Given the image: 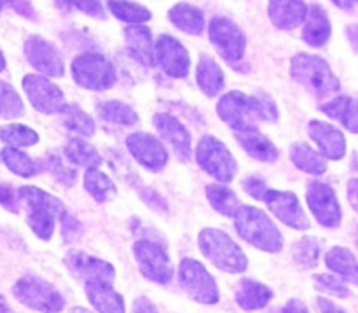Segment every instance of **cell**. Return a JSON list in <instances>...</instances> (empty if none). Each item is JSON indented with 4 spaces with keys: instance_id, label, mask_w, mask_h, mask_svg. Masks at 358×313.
<instances>
[{
    "instance_id": "obj_13",
    "label": "cell",
    "mask_w": 358,
    "mask_h": 313,
    "mask_svg": "<svg viewBox=\"0 0 358 313\" xmlns=\"http://www.w3.org/2000/svg\"><path fill=\"white\" fill-rule=\"evenodd\" d=\"M21 84H23V91L27 93L28 100L34 105L35 111L51 116L59 114L62 109L65 107V95L48 77L28 74L23 77Z\"/></svg>"
},
{
    "instance_id": "obj_9",
    "label": "cell",
    "mask_w": 358,
    "mask_h": 313,
    "mask_svg": "<svg viewBox=\"0 0 358 313\" xmlns=\"http://www.w3.org/2000/svg\"><path fill=\"white\" fill-rule=\"evenodd\" d=\"M178 282L180 287L196 301L201 305L219 303L220 293L215 279L208 273V270L199 261L191 258H184L178 266Z\"/></svg>"
},
{
    "instance_id": "obj_38",
    "label": "cell",
    "mask_w": 358,
    "mask_h": 313,
    "mask_svg": "<svg viewBox=\"0 0 358 313\" xmlns=\"http://www.w3.org/2000/svg\"><path fill=\"white\" fill-rule=\"evenodd\" d=\"M320 240L315 237H304L292 247V259L299 268L311 270L318 265L320 256Z\"/></svg>"
},
{
    "instance_id": "obj_45",
    "label": "cell",
    "mask_w": 358,
    "mask_h": 313,
    "mask_svg": "<svg viewBox=\"0 0 358 313\" xmlns=\"http://www.w3.org/2000/svg\"><path fill=\"white\" fill-rule=\"evenodd\" d=\"M59 221H62V230H63V238H65L66 242H72L76 240V238L80 237V224L79 221L76 219V217L70 216L69 212H63L62 216H59Z\"/></svg>"
},
{
    "instance_id": "obj_29",
    "label": "cell",
    "mask_w": 358,
    "mask_h": 313,
    "mask_svg": "<svg viewBox=\"0 0 358 313\" xmlns=\"http://www.w3.org/2000/svg\"><path fill=\"white\" fill-rule=\"evenodd\" d=\"M357 100L348 95H341V97H336L334 100H331L329 104H324L320 107V111L325 116L332 119H338L343 126H345L348 132L357 133L358 132V116H357Z\"/></svg>"
},
{
    "instance_id": "obj_56",
    "label": "cell",
    "mask_w": 358,
    "mask_h": 313,
    "mask_svg": "<svg viewBox=\"0 0 358 313\" xmlns=\"http://www.w3.org/2000/svg\"><path fill=\"white\" fill-rule=\"evenodd\" d=\"M3 69H6V58H3L2 51H0V72H2Z\"/></svg>"
},
{
    "instance_id": "obj_6",
    "label": "cell",
    "mask_w": 358,
    "mask_h": 313,
    "mask_svg": "<svg viewBox=\"0 0 358 313\" xmlns=\"http://www.w3.org/2000/svg\"><path fill=\"white\" fill-rule=\"evenodd\" d=\"M70 72L80 88L91 91L110 90L117 81V72L110 60L93 51L76 56Z\"/></svg>"
},
{
    "instance_id": "obj_50",
    "label": "cell",
    "mask_w": 358,
    "mask_h": 313,
    "mask_svg": "<svg viewBox=\"0 0 358 313\" xmlns=\"http://www.w3.org/2000/svg\"><path fill=\"white\" fill-rule=\"evenodd\" d=\"M282 313H310L306 305L299 300H289L285 307L282 308Z\"/></svg>"
},
{
    "instance_id": "obj_7",
    "label": "cell",
    "mask_w": 358,
    "mask_h": 313,
    "mask_svg": "<svg viewBox=\"0 0 358 313\" xmlns=\"http://www.w3.org/2000/svg\"><path fill=\"white\" fill-rule=\"evenodd\" d=\"M13 294L21 305L42 313H59L65 308V298L52 284L37 275H24L14 284Z\"/></svg>"
},
{
    "instance_id": "obj_14",
    "label": "cell",
    "mask_w": 358,
    "mask_h": 313,
    "mask_svg": "<svg viewBox=\"0 0 358 313\" xmlns=\"http://www.w3.org/2000/svg\"><path fill=\"white\" fill-rule=\"evenodd\" d=\"M65 265L77 280L87 284H108L112 286L115 279V270L110 263L100 258L86 254L83 251H69L65 256Z\"/></svg>"
},
{
    "instance_id": "obj_1",
    "label": "cell",
    "mask_w": 358,
    "mask_h": 313,
    "mask_svg": "<svg viewBox=\"0 0 358 313\" xmlns=\"http://www.w3.org/2000/svg\"><path fill=\"white\" fill-rule=\"evenodd\" d=\"M217 114L233 132L257 128L259 123L278 119L276 104L266 95H245L241 91L226 93L217 104Z\"/></svg>"
},
{
    "instance_id": "obj_41",
    "label": "cell",
    "mask_w": 358,
    "mask_h": 313,
    "mask_svg": "<svg viewBox=\"0 0 358 313\" xmlns=\"http://www.w3.org/2000/svg\"><path fill=\"white\" fill-rule=\"evenodd\" d=\"M24 114V105L17 91L9 83L0 81V118L16 119Z\"/></svg>"
},
{
    "instance_id": "obj_34",
    "label": "cell",
    "mask_w": 358,
    "mask_h": 313,
    "mask_svg": "<svg viewBox=\"0 0 358 313\" xmlns=\"http://www.w3.org/2000/svg\"><path fill=\"white\" fill-rule=\"evenodd\" d=\"M205 193L213 210H217L220 216L231 217V219H233L234 212H236L241 205L240 198H238L236 193H234L233 189H229L227 186L222 184H208L205 188Z\"/></svg>"
},
{
    "instance_id": "obj_16",
    "label": "cell",
    "mask_w": 358,
    "mask_h": 313,
    "mask_svg": "<svg viewBox=\"0 0 358 313\" xmlns=\"http://www.w3.org/2000/svg\"><path fill=\"white\" fill-rule=\"evenodd\" d=\"M154 63H157L166 76L184 79L189 76L191 56L180 41L164 34L154 44Z\"/></svg>"
},
{
    "instance_id": "obj_2",
    "label": "cell",
    "mask_w": 358,
    "mask_h": 313,
    "mask_svg": "<svg viewBox=\"0 0 358 313\" xmlns=\"http://www.w3.org/2000/svg\"><path fill=\"white\" fill-rule=\"evenodd\" d=\"M234 228L247 244L259 251L278 254L283 249V237L264 210L252 205H240L234 212Z\"/></svg>"
},
{
    "instance_id": "obj_49",
    "label": "cell",
    "mask_w": 358,
    "mask_h": 313,
    "mask_svg": "<svg viewBox=\"0 0 358 313\" xmlns=\"http://www.w3.org/2000/svg\"><path fill=\"white\" fill-rule=\"evenodd\" d=\"M317 305H318V310H320V313H346L341 307H338L336 303H332L331 300H325V298H318Z\"/></svg>"
},
{
    "instance_id": "obj_33",
    "label": "cell",
    "mask_w": 358,
    "mask_h": 313,
    "mask_svg": "<svg viewBox=\"0 0 358 313\" xmlns=\"http://www.w3.org/2000/svg\"><path fill=\"white\" fill-rule=\"evenodd\" d=\"M84 189L93 196L98 203H107L115 198L117 195V188H115L114 181L108 177L107 174L100 172L98 168H90L84 174Z\"/></svg>"
},
{
    "instance_id": "obj_30",
    "label": "cell",
    "mask_w": 358,
    "mask_h": 313,
    "mask_svg": "<svg viewBox=\"0 0 358 313\" xmlns=\"http://www.w3.org/2000/svg\"><path fill=\"white\" fill-rule=\"evenodd\" d=\"M290 160L299 168L301 172H306L310 175H324L327 172V161L320 153L308 146L303 140H297L290 147Z\"/></svg>"
},
{
    "instance_id": "obj_17",
    "label": "cell",
    "mask_w": 358,
    "mask_h": 313,
    "mask_svg": "<svg viewBox=\"0 0 358 313\" xmlns=\"http://www.w3.org/2000/svg\"><path fill=\"white\" fill-rule=\"evenodd\" d=\"M262 202L268 209L275 214L276 219L282 221L289 228L297 231L310 230V219L301 205L299 198L292 191H278V189H268Z\"/></svg>"
},
{
    "instance_id": "obj_21",
    "label": "cell",
    "mask_w": 358,
    "mask_h": 313,
    "mask_svg": "<svg viewBox=\"0 0 358 313\" xmlns=\"http://www.w3.org/2000/svg\"><path fill=\"white\" fill-rule=\"evenodd\" d=\"M331 35L332 25L325 9L322 6H318V4H311L308 7L306 20H304L303 41L306 44L313 46V48H320V46L327 44Z\"/></svg>"
},
{
    "instance_id": "obj_37",
    "label": "cell",
    "mask_w": 358,
    "mask_h": 313,
    "mask_svg": "<svg viewBox=\"0 0 358 313\" xmlns=\"http://www.w3.org/2000/svg\"><path fill=\"white\" fill-rule=\"evenodd\" d=\"M62 123L66 130L80 137H93L94 135V121L87 112H84L79 105L65 104V107L59 112Z\"/></svg>"
},
{
    "instance_id": "obj_42",
    "label": "cell",
    "mask_w": 358,
    "mask_h": 313,
    "mask_svg": "<svg viewBox=\"0 0 358 313\" xmlns=\"http://www.w3.org/2000/svg\"><path fill=\"white\" fill-rule=\"evenodd\" d=\"M42 168H45V170L52 175V179H55L56 182H59L62 186H65V188H70L72 184H76L77 172L73 170L72 167L63 163L59 154L49 153L48 156H45V160L42 161Z\"/></svg>"
},
{
    "instance_id": "obj_31",
    "label": "cell",
    "mask_w": 358,
    "mask_h": 313,
    "mask_svg": "<svg viewBox=\"0 0 358 313\" xmlns=\"http://www.w3.org/2000/svg\"><path fill=\"white\" fill-rule=\"evenodd\" d=\"M325 265L338 273L341 279L346 282L357 284L358 280V268H357V258L350 249L346 247H332L331 251L325 254Z\"/></svg>"
},
{
    "instance_id": "obj_20",
    "label": "cell",
    "mask_w": 358,
    "mask_h": 313,
    "mask_svg": "<svg viewBox=\"0 0 358 313\" xmlns=\"http://www.w3.org/2000/svg\"><path fill=\"white\" fill-rule=\"evenodd\" d=\"M308 133H310L311 140L317 144L320 153L324 154L327 160L339 161L345 158L346 154V139L343 135L341 130L336 126L329 125L325 121H318V119H311L308 125Z\"/></svg>"
},
{
    "instance_id": "obj_39",
    "label": "cell",
    "mask_w": 358,
    "mask_h": 313,
    "mask_svg": "<svg viewBox=\"0 0 358 313\" xmlns=\"http://www.w3.org/2000/svg\"><path fill=\"white\" fill-rule=\"evenodd\" d=\"M0 140L7 146L14 147H31L38 142V133L24 125H3L0 126Z\"/></svg>"
},
{
    "instance_id": "obj_3",
    "label": "cell",
    "mask_w": 358,
    "mask_h": 313,
    "mask_svg": "<svg viewBox=\"0 0 358 313\" xmlns=\"http://www.w3.org/2000/svg\"><path fill=\"white\" fill-rule=\"evenodd\" d=\"M16 193L17 200L27 207V224L34 231L35 237L44 242L51 240L55 233L56 217H59L66 210L62 200L35 186H23Z\"/></svg>"
},
{
    "instance_id": "obj_55",
    "label": "cell",
    "mask_w": 358,
    "mask_h": 313,
    "mask_svg": "<svg viewBox=\"0 0 358 313\" xmlns=\"http://www.w3.org/2000/svg\"><path fill=\"white\" fill-rule=\"evenodd\" d=\"M70 313H93V312L86 310V308H79V307H76V308H72V312H70Z\"/></svg>"
},
{
    "instance_id": "obj_10",
    "label": "cell",
    "mask_w": 358,
    "mask_h": 313,
    "mask_svg": "<svg viewBox=\"0 0 358 313\" xmlns=\"http://www.w3.org/2000/svg\"><path fill=\"white\" fill-rule=\"evenodd\" d=\"M133 256H135L138 268L145 279L156 284H168L173 279V263L166 249L150 238L136 240L133 244Z\"/></svg>"
},
{
    "instance_id": "obj_24",
    "label": "cell",
    "mask_w": 358,
    "mask_h": 313,
    "mask_svg": "<svg viewBox=\"0 0 358 313\" xmlns=\"http://www.w3.org/2000/svg\"><path fill=\"white\" fill-rule=\"evenodd\" d=\"M273 298H275L273 289H269L266 284L257 282V280L241 279L236 286V303L247 312L261 310V308L268 307Z\"/></svg>"
},
{
    "instance_id": "obj_27",
    "label": "cell",
    "mask_w": 358,
    "mask_h": 313,
    "mask_svg": "<svg viewBox=\"0 0 358 313\" xmlns=\"http://www.w3.org/2000/svg\"><path fill=\"white\" fill-rule=\"evenodd\" d=\"M86 296L98 313H126L124 300L108 284H87Z\"/></svg>"
},
{
    "instance_id": "obj_57",
    "label": "cell",
    "mask_w": 358,
    "mask_h": 313,
    "mask_svg": "<svg viewBox=\"0 0 358 313\" xmlns=\"http://www.w3.org/2000/svg\"><path fill=\"white\" fill-rule=\"evenodd\" d=\"M6 6V2H0V13H2V7Z\"/></svg>"
},
{
    "instance_id": "obj_52",
    "label": "cell",
    "mask_w": 358,
    "mask_h": 313,
    "mask_svg": "<svg viewBox=\"0 0 358 313\" xmlns=\"http://www.w3.org/2000/svg\"><path fill=\"white\" fill-rule=\"evenodd\" d=\"M10 6L17 7L16 11L20 14H24V16H34V11H31L30 4H27V2H13V4H10Z\"/></svg>"
},
{
    "instance_id": "obj_11",
    "label": "cell",
    "mask_w": 358,
    "mask_h": 313,
    "mask_svg": "<svg viewBox=\"0 0 358 313\" xmlns=\"http://www.w3.org/2000/svg\"><path fill=\"white\" fill-rule=\"evenodd\" d=\"M208 37L226 62L236 63L243 58L245 49H247V37L243 30L229 18H213L208 25Z\"/></svg>"
},
{
    "instance_id": "obj_4",
    "label": "cell",
    "mask_w": 358,
    "mask_h": 313,
    "mask_svg": "<svg viewBox=\"0 0 358 313\" xmlns=\"http://www.w3.org/2000/svg\"><path fill=\"white\" fill-rule=\"evenodd\" d=\"M201 254L215 268L226 273H243L248 266V258L240 245L227 233L217 228H205L198 235Z\"/></svg>"
},
{
    "instance_id": "obj_28",
    "label": "cell",
    "mask_w": 358,
    "mask_h": 313,
    "mask_svg": "<svg viewBox=\"0 0 358 313\" xmlns=\"http://www.w3.org/2000/svg\"><path fill=\"white\" fill-rule=\"evenodd\" d=\"M168 18L178 30L189 35H201L205 30V14L191 4L180 2L173 6L168 13Z\"/></svg>"
},
{
    "instance_id": "obj_48",
    "label": "cell",
    "mask_w": 358,
    "mask_h": 313,
    "mask_svg": "<svg viewBox=\"0 0 358 313\" xmlns=\"http://www.w3.org/2000/svg\"><path fill=\"white\" fill-rule=\"evenodd\" d=\"M131 313H159V312H157L156 305H154L149 298L140 296L133 301Z\"/></svg>"
},
{
    "instance_id": "obj_18",
    "label": "cell",
    "mask_w": 358,
    "mask_h": 313,
    "mask_svg": "<svg viewBox=\"0 0 358 313\" xmlns=\"http://www.w3.org/2000/svg\"><path fill=\"white\" fill-rule=\"evenodd\" d=\"M126 147L129 154L135 158L138 165H142L149 172H161L168 163V151L163 142L154 135L145 132H136L126 137Z\"/></svg>"
},
{
    "instance_id": "obj_25",
    "label": "cell",
    "mask_w": 358,
    "mask_h": 313,
    "mask_svg": "<svg viewBox=\"0 0 358 313\" xmlns=\"http://www.w3.org/2000/svg\"><path fill=\"white\" fill-rule=\"evenodd\" d=\"M126 35V46H128L129 53L133 58L143 67H154V46H152V34L143 25H135V27H128L124 30Z\"/></svg>"
},
{
    "instance_id": "obj_54",
    "label": "cell",
    "mask_w": 358,
    "mask_h": 313,
    "mask_svg": "<svg viewBox=\"0 0 358 313\" xmlns=\"http://www.w3.org/2000/svg\"><path fill=\"white\" fill-rule=\"evenodd\" d=\"M334 4L338 7H343V9H345V7H355V2H339V0H336Z\"/></svg>"
},
{
    "instance_id": "obj_22",
    "label": "cell",
    "mask_w": 358,
    "mask_h": 313,
    "mask_svg": "<svg viewBox=\"0 0 358 313\" xmlns=\"http://www.w3.org/2000/svg\"><path fill=\"white\" fill-rule=\"evenodd\" d=\"M268 7L273 25L280 30H294L306 20L308 6L299 0H275Z\"/></svg>"
},
{
    "instance_id": "obj_51",
    "label": "cell",
    "mask_w": 358,
    "mask_h": 313,
    "mask_svg": "<svg viewBox=\"0 0 358 313\" xmlns=\"http://www.w3.org/2000/svg\"><path fill=\"white\" fill-rule=\"evenodd\" d=\"M357 191H358V181L357 179H352L348 182V200H350V205H352L353 210H357Z\"/></svg>"
},
{
    "instance_id": "obj_40",
    "label": "cell",
    "mask_w": 358,
    "mask_h": 313,
    "mask_svg": "<svg viewBox=\"0 0 358 313\" xmlns=\"http://www.w3.org/2000/svg\"><path fill=\"white\" fill-rule=\"evenodd\" d=\"M107 7L110 9V13L114 14L117 20H121L122 23H128L129 27H135V25L145 23L152 18L150 11L147 7L140 6V4L133 2H108Z\"/></svg>"
},
{
    "instance_id": "obj_19",
    "label": "cell",
    "mask_w": 358,
    "mask_h": 313,
    "mask_svg": "<svg viewBox=\"0 0 358 313\" xmlns=\"http://www.w3.org/2000/svg\"><path fill=\"white\" fill-rule=\"evenodd\" d=\"M152 123L157 133L173 147L175 154L182 161L191 160V133H189V130L175 116L168 114V112H157V114H154Z\"/></svg>"
},
{
    "instance_id": "obj_8",
    "label": "cell",
    "mask_w": 358,
    "mask_h": 313,
    "mask_svg": "<svg viewBox=\"0 0 358 313\" xmlns=\"http://www.w3.org/2000/svg\"><path fill=\"white\" fill-rule=\"evenodd\" d=\"M196 160L206 174L219 181V184H229L236 177V160L226 144L220 142L215 137H201L196 147Z\"/></svg>"
},
{
    "instance_id": "obj_15",
    "label": "cell",
    "mask_w": 358,
    "mask_h": 313,
    "mask_svg": "<svg viewBox=\"0 0 358 313\" xmlns=\"http://www.w3.org/2000/svg\"><path fill=\"white\" fill-rule=\"evenodd\" d=\"M24 56L35 70L49 77L65 76V60L62 51L42 35H30L24 42Z\"/></svg>"
},
{
    "instance_id": "obj_36",
    "label": "cell",
    "mask_w": 358,
    "mask_h": 313,
    "mask_svg": "<svg viewBox=\"0 0 358 313\" xmlns=\"http://www.w3.org/2000/svg\"><path fill=\"white\" fill-rule=\"evenodd\" d=\"M0 156H2V161L6 163V167L9 168L13 174L20 175V177L30 179L44 170V168H42V161L31 160L27 153H23V151L20 149L6 147Z\"/></svg>"
},
{
    "instance_id": "obj_53",
    "label": "cell",
    "mask_w": 358,
    "mask_h": 313,
    "mask_svg": "<svg viewBox=\"0 0 358 313\" xmlns=\"http://www.w3.org/2000/svg\"><path fill=\"white\" fill-rule=\"evenodd\" d=\"M0 313H14L3 296H0Z\"/></svg>"
},
{
    "instance_id": "obj_26",
    "label": "cell",
    "mask_w": 358,
    "mask_h": 313,
    "mask_svg": "<svg viewBox=\"0 0 358 313\" xmlns=\"http://www.w3.org/2000/svg\"><path fill=\"white\" fill-rule=\"evenodd\" d=\"M196 83H198L199 90L210 98L217 97L224 90V84H226L224 72L219 67V63L213 60V56H199L198 69H196Z\"/></svg>"
},
{
    "instance_id": "obj_46",
    "label": "cell",
    "mask_w": 358,
    "mask_h": 313,
    "mask_svg": "<svg viewBox=\"0 0 358 313\" xmlns=\"http://www.w3.org/2000/svg\"><path fill=\"white\" fill-rule=\"evenodd\" d=\"M17 202H20L17 200V193L9 184H0V205L6 210H9V212L17 214L20 212Z\"/></svg>"
},
{
    "instance_id": "obj_47",
    "label": "cell",
    "mask_w": 358,
    "mask_h": 313,
    "mask_svg": "<svg viewBox=\"0 0 358 313\" xmlns=\"http://www.w3.org/2000/svg\"><path fill=\"white\" fill-rule=\"evenodd\" d=\"M69 6L77 7L79 11L86 13L87 16L98 18V20H103L105 18V11L101 7L100 2H91V0H80V2H69Z\"/></svg>"
},
{
    "instance_id": "obj_5",
    "label": "cell",
    "mask_w": 358,
    "mask_h": 313,
    "mask_svg": "<svg viewBox=\"0 0 358 313\" xmlns=\"http://www.w3.org/2000/svg\"><path fill=\"white\" fill-rule=\"evenodd\" d=\"M290 74L297 83L306 86L317 97H325L341 90L339 79L334 76L329 63L324 58L315 55L301 53L290 62Z\"/></svg>"
},
{
    "instance_id": "obj_23",
    "label": "cell",
    "mask_w": 358,
    "mask_h": 313,
    "mask_svg": "<svg viewBox=\"0 0 358 313\" xmlns=\"http://www.w3.org/2000/svg\"><path fill=\"white\" fill-rule=\"evenodd\" d=\"M238 144L247 151L252 158L257 161H264V163H273L278 160L280 153L278 147L271 142L266 135H262L257 128L241 130V132H234Z\"/></svg>"
},
{
    "instance_id": "obj_44",
    "label": "cell",
    "mask_w": 358,
    "mask_h": 313,
    "mask_svg": "<svg viewBox=\"0 0 358 313\" xmlns=\"http://www.w3.org/2000/svg\"><path fill=\"white\" fill-rule=\"evenodd\" d=\"M243 189L248 193V195L252 196L254 200H257V202H262L266 196V193H268V186H266L264 179L257 177V175H252V177H247L243 181Z\"/></svg>"
},
{
    "instance_id": "obj_43",
    "label": "cell",
    "mask_w": 358,
    "mask_h": 313,
    "mask_svg": "<svg viewBox=\"0 0 358 313\" xmlns=\"http://www.w3.org/2000/svg\"><path fill=\"white\" fill-rule=\"evenodd\" d=\"M315 287L322 293H327L331 296H338V298H350L352 296V291L348 289L343 280H339L338 277L334 275H327V273H320V275L315 277Z\"/></svg>"
},
{
    "instance_id": "obj_12",
    "label": "cell",
    "mask_w": 358,
    "mask_h": 313,
    "mask_svg": "<svg viewBox=\"0 0 358 313\" xmlns=\"http://www.w3.org/2000/svg\"><path fill=\"white\" fill-rule=\"evenodd\" d=\"M306 202L311 214L315 216V219L324 228L334 230V228H338L341 224V205H339L338 196H336L334 189L331 186L318 181L308 182Z\"/></svg>"
},
{
    "instance_id": "obj_32",
    "label": "cell",
    "mask_w": 358,
    "mask_h": 313,
    "mask_svg": "<svg viewBox=\"0 0 358 313\" xmlns=\"http://www.w3.org/2000/svg\"><path fill=\"white\" fill-rule=\"evenodd\" d=\"M63 154H65V158L70 163L77 165V167H84L86 170L98 168L103 163L101 154L91 144H87L83 139H70L66 142L65 149H63Z\"/></svg>"
},
{
    "instance_id": "obj_35",
    "label": "cell",
    "mask_w": 358,
    "mask_h": 313,
    "mask_svg": "<svg viewBox=\"0 0 358 313\" xmlns=\"http://www.w3.org/2000/svg\"><path fill=\"white\" fill-rule=\"evenodd\" d=\"M96 112L105 123H110V125L117 126H133L140 119L138 114L128 104L119 100L100 102L96 105Z\"/></svg>"
}]
</instances>
